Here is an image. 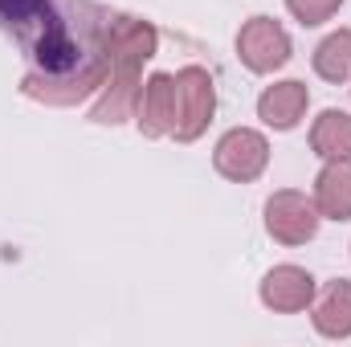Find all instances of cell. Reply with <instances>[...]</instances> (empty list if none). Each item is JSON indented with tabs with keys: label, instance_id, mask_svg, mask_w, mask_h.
<instances>
[{
	"label": "cell",
	"instance_id": "1",
	"mask_svg": "<svg viewBox=\"0 0 351 347\" xmlns=\"http://www.w3.org/2000/svg\"><path fill=\"white\" fill-rule=\"evenodd\" d=\"M106 12L94 4L53 8L29 37V74L21 90L49 106H74L106 82Z\"/></svg>",
	"mask_w": 351,
	"mask_h": 347
},
{
	"label": "cell",
	"instance_id": "2",
	"mask_svg": "<svg viewBox=\"0 0 351 347\" xmlns=\"http://www.w3.org/2000/svg\"><path fill=\"white\" fill-rule=\"evenodd\" d=\"M156 29L139 16H110L106 21V82L98 90V102L90 110L94 123H123L135 115L139 102V74L156 58Z\"/></svg>",
	"mask_w": 351,
	"mask_h": 347
},
{
	"label": "cell",
	"instance_id": "3",
	"mask_svg": "<svg viewBox=\"0 0 351 347\" xmlns=\"http://www.w3.org/2000/svg\"><path fill=\"white\" fill-rule=\"evenodd\" d=\"M217 115V86H213V74L204 66H184L176 74V131L172 139L180 143H192L208 131Z\"/></svg>",
	"mask_w": 351,
	"mask_h": 347
},
{
	"label": "cell",
	"instance_id": "4",
	"mask_svg": "<svg viewBox=\"0 0 351 347\" xmlns=\"http://www.w3.org/2000/svg\"><path fill=\"white\" fill-rule=\"evenodd\" d=\"M319 208L315 196H302L294 188H282L265 200V233L282 246H306L319 233Z\"/></svg>",
	"mask_w": 351,
	"mask_h": 347
},
{
	"label": "cell",
	"instance_id": "5",
	"mask_svg": "<svg viewBox=\"0 0 351 347\" xmlns=\"http://www.w3.org/2000/svg\"><path fill=\"white\" fill-rule=\"evenodd\" d=\"M237 58L254 74H274L290 62V33L274 16H250L237 33Z\"/></svg>",
	"mask_w": 351,
	"mask_h": 347
},
{
	"label": "cell",
	"instance_id": "6",
	"mask_svg": "<svg viewBox=\"0 0 351 347\" xmlns=\"http://www.w3.org/2000/svg\"><path fill=\"white\" fill-rule=\"evenodd\" d=\"M213 164L225 180H237V184H250L265 172L269 164V143H265L262 131L254 127H233L221 135L217 152H213Z\"/></svg>",
	"mask_w": 351,
	"mask_h": 347
},
{
	"label": "cell",
	"instance_id": "7",
	"mask_svg": "<svg viewBox=\"0 0 351 347\" xmlns=\"http://www.w3.org/2000/svg\"><path fill=\"white\" fill-rule=\"evenodd\" d=\"M135 119L139 131L147 139H164L176 131V74H152L139 86V102H135Z\"/></svg>",
	"mask_w": 351,
	"mask_h": 347
},
{
	"label": "cell",
	"instance_id": "8",
	"mask_svg": "<svg viewBox=\"0 0 351 347\" xmlns=\"http://www.w3.org/2000/svg\"><path fill=\"white\" fill-rule=\"evenodd\" d=\"M262 302L278 315H298L315 302V278L302 265H274L262 278Z\"/></svg>",
	"mask_w": 351,
	"mask_h": 347
},
{
	"label": "cell",
	"instance_id": "9",
	"mask_svg": "<svg viewBox=\"0 0 351 347\" xmlns=\"http://www.w3.org/2000/svg\"><path fill=\"white\" fill-rule=\"evenodd\" d=\"M306 106H311L306 82L286 78V82H274V86L262 90V98H258V119H262L265 127H274V131H294V127L302 123Z\"/></svg>",
	"mask_w": 351,
	"mask_h": 347
},
{
	"label": "cell",
	"instance_id": "10",
	"mask_svg": "<svg viewBox=\"0 0 351 347\" xmlns=\"http://www.w3.org/2000/svg\"><path fill=\"white\" fill-rule=\"evenodd\" d=\"M315 208L327 221H351V160H327L315 180Z\"/></svg>",
	"mask_w": 351,
	"mask_h": 347
},
{
	"label": "cell",
	"instance_id": "11",
	"mask_svg": "<svg viewBox=\"0 0 351 347\" xmlns=\"http://www.w3.org/2000/svg\"><path fill=\"white\" fill-rule=\"evenodd\" d=\"M315 331L323 339H348L351 335V282L335 278L327 282V290L315 298Z\"/></svg>",
	"mask_w": 351,
	"mask_h": 347
},
{
	"label": "cell",
	"instance_id": "12",
	"mask_svg": "<svg viewBox=\"0 0 351 347\" xmlns=\"http://www.w3.org/2000/svg\"><path fill=\"white\" fill-rule=\"evenodd\" d=\"M311 147L323 160H351V115L348 110H323L311 127Z\"/></svg>",
	"mask_w": 351,
	"mask_h": 347
},
{
	"label": "cell",
	"instance_id": "13",
	"mask_svg": "<svg viewBox=\"0 0 351 347\" xmlns=\"http://www.w3.org/2000/svg\"><path fill=\"white\" fill-rule=\"evenodd\" d=\"M315 74L323 82H348L351 78V29H335L331 37L319 41L315 49Z\"/></svg>",
	"mask_w": 351,
	"mask_h": 347
},
{
	"label": "cell",
	"instance_id": "14",
	"mask_svg": "<svg viewBox=\"0 0 351 347\" xmlns=\"http://www.w3.org/2000/svg\"><path fill=\"white\" fill-rule=\"evenodd\" d=\"M49 12H53V0H0V29L25 41Z\"/></svg>",
	"mask_w": 351,
	"mask_h": 347
},
{
	"label": "cell",
	"instance_id": "15",
	"mask_svg": "<svg viewBox=\"0 0 351 347\" xmlns=\"http://www.w3.org/2000/svg\"><path fill=\"white\" fill-rule=\"evenodd\" d=\"M286 8H290L294 21H302L306 29H315V25H327L343 8V0H286Z\"/></svg>",
	"mask_w": 351,
	"mask_h": 347
}]
</instances>
